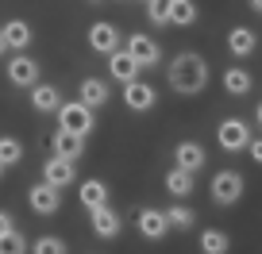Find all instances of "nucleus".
<instances>
[{"mask_svg": "<svg viewBox=\"0 0 262 254\" xmlns=\"http://www.w3.org/2000/svg\"><path fill=\"white\" fill-rule=\"evenodd\" d=\"M205 85H208V62L201 54L185 50V54H178L170 62V89L173 93H181V97H196Z\"/></svg>", "mask_w": 262, "mask_h": 254, "instance_id": "f257e3e1", "label": "nucleus"}, {"mask_svg": "<svg viewBox=\"0 0 262 254\" xmlns=\"http://www.w3.org/2000/svg\"><path fill=\"white\" fill-rule=\"evenodd\" d=\"M58 127L74 135H89L93 131V108H85L81 100H70V104L58 108Z\"/></svg>", "mask_w": 262, "mask_h": 254, "instance_id": "f03ea898", "label": "nucleus"}, {"mask_svg": "<svg viewBox=\"0 0 262 254\" xmlns=\"http://www.w3.org/2000/svg\"><path fill=\"white\" fill-rule=\"evenodd\" d=\"M251 127H247L243 120H235V116H231V120H224L220 127H216V143H220L224 150H228V154H235V150H247L251 147Z\"/></svg>", "mask_w": 262, "mask_h": 254, "instance_id": "7ed1b4c3", "label": "nucleus"}, {"mask_svg": "<svg viewBox=\"0 0 262 254\" xmlns=\"http://www.w3.org/2000/svg\"><path fill=\"white\" fill-rule=\"evenodd\" d=\"M239 197H243V177H239L235 170H220L212 177V200L228 208V204H235Z\"/></svg>", "mask_w": 262, "mask_h": 254, "instance_id": "20e7f679", "label": "nucleus"}, {"mask_svg": "<svg viewBox=\"0 0 262 254\" xmlns=\"http://www.w3.org/2000/svg\"><path fill=\"white\" fill-rule=\"evenodd\" d=\"M127 54L135 58L143 70H150V66L162 62V50H158V42L150 39V35H131V39H127Z\"/></svg>", "mask_w": 262, "mask_h": 254, "instance_id": "39448f33", "label": "nucleus"}, {"mask_svg": "<svg viewBox=\"0 0 262 254\" xmlns=\"http://www.w3.org/2000/svg\"><path fill=\"white\" fill-rule=\"evenodd\" d=\"M123 104H127L131 112H150V108L158 104V93L150 89L147 81H127L123 85Z\"/></svg>", "mask_w": 262, "mask_h": 254, "instance_id": "423d86ee", "label": "nucleus"}, {"mask_svg": "<svg viewBox=\"0 0 262 254\" xmlns=\"http://www.w3.org/2000/svg\"><path fill=\"white\" fill-rule=\"evenodd\" d=\"M8 81L35 89V85H39V62H35V58H27V54H16V58L8 62Z\"/></svg>", "mask_w": 262, "mask_h": 254, "instance_id": "0eeeda50", "label": "nucleus"}, {"mask_svg": "<svg viewBox=\"0 0 262 254\" xmlns=\"http://www.w3.org/2000/svg\"><path fill=\"white\" fill-rule=\"evenodd\" d=\"M27 200H31V208L39 216H50V212H58V204H62V189H54V185H47V181H39V185L27 193Z\"/></svg>", "mask_w": 262, "mask_h": 254, "instance_id": "6e6552de", "label": "nucleus"}, {"mask_svg": "<svg viewBox=\"0 0 262 254\" xmlns=\"http://www.w3.org/2000/svg\"><path fill=\"white\" fill-rule=\"evenodd\" d=\"M89 47L97 50V54H116V50H120V31L100 19V24L89 27Z\"/></svg>", "mask_w": 262, "mask_h": 254, "instance_id": "1a4fd4ad", "label": "nucleus"}, {"mask_svg": "<svg viewBox=\"0 0 262 254\" xmlns=\"http://www.w3.org/2000/svg\"><path fill=\"white\" fill-rule=\"evenodd\" d=\"M173 158H178V162H173V166H181V170H189V173L205 170V162H208L205 147H201V143H193V139L178 143V150H173Z\"/></svg>", "mask_w": 262, "mask_h": 254, "instance_id": "9d476101", "label": "nucleus"}, {"mask_svg": "<svg viewBox=\"0 0 262 254\" xmlns=\"http://www.w3.org/2000/svg\"><path fill=\"white\" fill-rule=\"evenodd\" d=\"M139 62H135V58L127 54V50H116V54H108V74L116 77V81H139Z\"/></svg>", "mask_w": 262, "mask_h": 254, "instance_id": "9b49d317", "label": "nucleus"}, {"mask_svg": "<svg viewBox=\"0 0 262 254\" xmlns=\"http://www.w3.org/2000/svg\"><path fill=\"white\" fill-rule=\"evenodd\" d=\"M42 181L47 185H54V189H66L70 181H74V162L70 158H47V166H42Z\"/></svg>", "mask_w": 262, "mask_h": 254, "instance_id": "f8f14e48", "label": "nucleus"}, {"mask_svg": "<svg viewBox=\"0 0 262 254\" xmlns=\"http://www.w3.org/2000/svg\"><path fill=\"white\" fill-rule=\"evenodd\" d=\"M50 147H54L58 158H70V162H74V158L85 154V135H74V131H62V127H58L54 139H50Z\"/></svg>", "mask_w": 262, "mask_h": 254, "instance_id": "ddd939ff", "label": "nucleus"}, {"mask_svg": "<svg viewBox=\"0 0 262 254\" xmlns=\"http://www.w3.org/2000/svg\"><path fill=\"white\" fill-rule=\"evenodd\" d=\"M135 223H139V235H147V239H162L166 231H170V220H166V212H158V208H143Z\"/></svg>", "mask_w": 262, "mask_h": 254, "instance_id": "4468645a", "label": "nucleus"}, {"mask_svg": "<svg viewBox=\"0 0 262 254\" xmlns=\"http://www.w3.org/2000/svg\"><path fill=\"white\" fill-rule=\"evenodd\" d=\"M254 47H258V35L251 31V27H231V35H228V50L235 58H251L254 54Z\"/></svg>", "mask_w": 262, "mask_h": 254, "instance_id": "2eb2a0df", "label": "nucleus"}, {"mask_svg": "<svg viewBox=\"0 0 262 254\" xmlns=\"http://www.w3.org/2000/svg\"><path fill=\"white\" fill-rule=\"evenodd\" d=\"M81 104L93 108V112L108 104V85L100 81V77H85V81H81Z\"/></svg>", "mask_w": 262, "mask_h": 254, "instance_id": "dca6fc26", "label": "nucleus"}, {"mask_svg": "<svg viewBox=\"0 0 262 254\" xmlns=\"http://www.w3.org/2000/svg\"><path fill=\"white\" fill-rule=\"evenodd\" d=\"M93 231H97L100 239H116L120 235V216L112 212V208H93Z\"/></svg>", "mask_w": 262, "mask_h": 254, "instance_id": "f3484780", "label": "nucleus"}, {"mask_svg": "<svg viewBox=\"0 0 262 254\" xmlns=\"http://www.w3.org/2000/svg\"><path fill=\"white\" fill-rule=\"evenodd\" d=\"M251 85H254V77H251V70H243V66H231L228 74H224V89H228L231 97H247Z\"/></svg>", "mask_w": 262, "mask_h": 254, "instance_id": "a211bd4d", "label": "nucleus"}, {"mask_svg": "<svg viewBox=\"0 0 262 254\" xmlns=\"http://www.w3.org/2000/svg\"><path fill=\"white\" fill-rule=\"evenodd\" d=\"M77 197H81V204L93 212V208H104L108 204V189H104V181L93 177V181H85V185L77 189Z\"/></svg>", "mask_w": 262, "mask_h": 254, "instance_id": "6ab92c4d", "label": "nucleus"}, {"mask_svg": "<svg viewBox=\"0 0 262 254\" xmlns=\"http://www.w3.org/2000/svg\"><path fill=\"white\" fill-rule=\"evenodd\" d=\"M4 39H8V47L27 50L31 47V24H27V19H8V24H4Z\"/></svg>", "mask_w": 262, "mask_h": 254, "instance_id": "aec40b11", "label": "nucleus"}, {"mask_svg": "<svg viewBox=\"0 0 262 254\" xmlns=\"http://www.w3.org/2000/svg\"><path fill=\"white\" fill-rule=\"evenodd\" d=\"M31 104H35V112H58L62 100H58L54 85H35V89H31Z\"/></svg>", "mask_w": 262, "mask_h": 254, "instance_id": "412c9836", "label": "nucleus"}, {"mask_svg": "<svg viewBox=\"0 0 262 254\" xmlns=\"http://www.w3.org/2000/svg\"><path fill=\"white\" fill-rule=\"evenodd\" d=\"M166 189H170L173 197H189V193H193V173L181 170V166H170V173H166Z\"/></svg>", "mask_w": 262, "mask_h": 254, "instance_id": "4be33fe9", "label": "nucleus"}, {"mask_svg": "<svg viewBox=\"0 0 262 254\" xmlns=\"http://www.w3.org/2000/svg\"><path fill=\"white\" fill-rule=\"evenodd\" d=\"M228 246H231V239L224 235L220 227L201 231V250H205V254H228Z\"/></svg>", "mask_w": 262, "mask_h": 254, "instance_id": "5701e85b", "label": "nucleus"}, {"mask_svg": "<svg viewBox=\"0 0 262 254\" xmlns=\"http://www.w3.org/2000/svg\"><path fill=\"white\" fill-rule=\"evenodd\" d=\"M170 24H178V27L196 24V4L193 0H170Z\"/></svg>", "mask_w": 262, "mask_h": 254, "instance_id": "b1692460", "label": "nucleus"}, {"mask_svg": "<svg viewBox=\"0 0 262 254\" xmlns=\"http://www.w3.org/2000/svg\"><path fill=\"white\" fill-rule=\"evenodd\" d=\"M166 220H170V227H178V231H189L193 227V208H185V204H173L170 212H166Z\"/></svg>", "mask_w": 262, "mask_h": 254, "instance_id": "393cba45", "label": "nucleus"}, {"mask_svg": "<svg viewBox=\"0 0 262 254\" xmlns=\"http://www.w3.org/2000/svg\"><path fill=\"white\" fill-rule=\"evenodd\" d=\"M147 19L155 27L170 24V0H147Z\"/></svg>", "mask_w": 262, "mask_h": 254, "instance_id": "a878e982", "label": "nucleus"}, {"mask_svg": "<svg viewBox=\"0 0 262 254\" xmlns=\"http://www.w3.org/2000/svg\"><path fill=\"white\" fill-rule=\"evenodd\" d=\"M0 254H27V243H24V235H19L16 227H12L8 235H0Z\"/></svg>", "mask_w": 262, "mask_h": 254, "instance_id": "bb28decb", "label": "nucleus"}, {"mask_svg": "<svg viewBox=\"0 0 262 254\" xmlns=\"http://www.w3.org/2000/svg\"><path fill=\"white\" fill-rule=\"evenodd\" d=\"M19 158H24V147H19L16 139H0V162L4 166H19Z\"/></svg>", "mask_w": 262, "mask_h": 254, "instance_id": "cd10ccee", "label": "nucleus"}, {"mask_svg": "<svg viewBox=\"0 0 262 254\" xmlns=\"http://www.w3.org/2000/svg\"><path fill=\"white\" fill-rule=\"evenodd\" d=\"M31 254H66V243L54 239V235H42V239H35Z\"/></svg>", "mask_w": 262, "mask_h": 254, "instance_id": "c85d7f7f", "label": "nucleus"}, {"mask_svg": "<svg viewBox=\"0 0 262 254\" xmlns=\"http://www.w3.org/2000/svg\"><path fill=\"white\" fill-rule=\"evenodd\" d=\"M247 150H251V158L262 166V135H258V139H251V147H247Z\"/></svg>", "mask_w": 262, "mask_h": 254, "instance_id": "c756f323", "label": "nucleus"}, {"mask_svg": "<svg viewBox=\"0 0 262 254\" xmlns=\"http://www.w3.org/2000/svg\"><path fill=\"white\" fill-rule=\"evenodd\" d=\"M8 231H12V216L0 208V235H8Z\"/></svg>", "mask_w": 262, "mask_h": 254, "instance_id": "7c9ffc66", "label": "nucleus"}, {"mask_svg": "<svg viewBox=\"0 0 262 254\" xmlns=\"http://www.w3.org/2000/svg\"><path fill=\"white\" fill-rule=\"evenodd\" d=\"M4 50H8V39H4V27H0V54H4Z\"/></svg>", "mask_w": 262, "mask_h": 254, "instance_id": "2f4dec72", "label": "nucleus"}, {"mask_svg": "<svg viewBox=\"0 0 262 254\" xmlns=\"http://www.w3.org/2000/svg\"><path fill=\"white\" fill-rule=\"evenodd\" d=\"M251 8H254V12H258V16H262V0H251Z\"/></svg>", "mask_w": 262, "mask_h": 254, "instance_id": "473e14b6", "label": "nucleus"}, {"mask_svg": "<svg viewBox=\"0 0 262 254\" xmlns=\"http://www.w3.org/2000/svg\"><path fill=\"white\" fill-rule=\"evenodd\" d=\"M254 120H258V127H262V104H258V112H254Z\"/></svg>", "mask_w": 262, "mask_h": 254, "instance_id": "72a5a7b5", "label": "nucleus"}, {"mask_svg": "<svg viewBox=\"0 0 262 254\" xmlns=\"http://www.w3.org/2000/svg\"><path fill=\"white\" fill-rule=\"evenodd\" d=\"M0 173H4V162H0Z\"/></svg>", "mask_w": 262, "mask_h": 254, "instance_id": "f704fd0d", "label": "nucleus"}, {"mask_svg": "<svg viewBox=\"0 0 262 254\" xmlns=\"http://www.w3.org/2000/svg\"><path fill=\"white\" fill-rule=\"evenodd\" d=\"M93 4H97V0H93Z\"/></svg>", "mask_w": 262, "mask_h": 254, "instance_id": "c9c22d12", "label": "nucleus"}]
</instances>
